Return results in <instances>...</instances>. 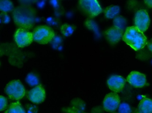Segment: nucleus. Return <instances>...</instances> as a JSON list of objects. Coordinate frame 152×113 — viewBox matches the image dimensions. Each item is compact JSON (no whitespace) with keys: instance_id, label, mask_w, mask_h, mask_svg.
I'll use <instances>...</instances> for the list:
<instances>
[{"instance_id":"obj_1","label":"nucleus","mask_w":152,"mask_h":113,"mask_svg":"<svg viewBox=\"0 0 152 113\" xmlns=\"http://www.w3.org/2000/svg\"><path fill=\"white\" fill-rule=\"evenodd\" d=\"M35 10L28 5H21L14 9L12 17L15 24L21 29L28 30L34 26L35 21Z\"/></svg>"},{"instance_id":"obj_2","label":"nucleus","mask_w":152,"mask_h":113,"mask_svg":"<svg viewBox=\"0 0 152 113\" xmlns=\"http://www.w3.org/2000/svg\"><path fill=\"white\" fill-rule=\"evenodd\" d=\"M122 40L136 51L143 48L147 45V38L135 26L126 28Z\"/></svg>"},{"instance_id":"obj_3","label":"nucleus","mask_w":152,"mask_h":113,"mask_svg":"<svg viewBox=\"0 0 152 113\" xmlns=\"http://www.w3.org/2000/svg\"><path fill=\"white\" fill-rule=\"evenodd\" d=\"M33 40L41 44H46L52 40L55 36L54 31L48 26L37 27L32 32Z\"/></svg>"},{"instance_id":"obj_4","label":"nucleus","mask_w":152,"mask_h":113,"mask_svg":"<svg viewBox=\"0 0 152 113\" xmlns=\"http://www.w3.org/2000/svg\"><path fill=\"white\" fill-rule=\"evenodd\" d=\"M79 5L84 14L89 17H94L102 12L99 2L96 0H81Z\"/></svg>"},{"instance_id":"obj_5","label":"nucleus","mask_w":152,"mask_h":113,"mask_svg":"<svg viewBox=\"0 0 152 113\" xmlns=\"http://www.w3.org/2000/svg\"><path fill=\"white\" fill-rule=\"evenodd\" d=\"M5 92L10 98L18 100L24 96L26 91L21 82L19 80H14L6 85Z\"/></svg>"},{"instance_id":"obj_6","label":"nucleus","mask_w":152,"mask_h":113,"mask_svg":"<svg viewBox=\"0 0 152 113\" xmlns=\"http://www.w3.org/2000/svg\"><path fill=\"white\" fill-rule=\"evenodd\" d=\"M135 27L142 32H144L148 29L150 24V17L145 10L137 11L135 16Z\"/></svg>"},{"instance_id":"obj_7","label":"nucleus","mask_w":152,"mask_h":113,"mask_svg":"<svg viewBox=\"0 0 152 113\" xmlns=\"http://www.w3.org/2000/svg\"><path fill=\"white\" fill-rule=\"evenodd\" d=\"M14 39L20 48H25L29 46L34 40L32 33L21 28L17 30L14 35Z\"/></svg>"},{"instance_id":"obj_8","label":"nucleus","mask_w":152,"mask_h":113,"mask_svg":"<svg viewBox=\"0 0 152 113\" xmlns=\"http://www.w3.org/2000/svg\"><path fill=\"white\" fill-rule=\"evenodd\" d=\"M120 99L118 94L115 92H111L106 95L103 101V107L107 112H114L119 107Z\"/></svg>"},{"instance_id":"obj_9","label":"nucleus","mask_w":152,"mask_h":113,"mask_svg":"<svg viewBox=\"0 0 152 113\" xmlns=\"http://www.w3.org/2000/svg\"><path fill=\"white\" fill-rule=\"evenodd\" d=\"M28 98L32 103L36 104L42 103L45 99V90L42 85H37L28 91Z\"/></svg>"},{"instance_id":"obj_10","label":"nucleus","mask_w":152,"mask_h":113,"mask_svg":"<svg viewBox=\"0 0 152 113\" xmlns=\"http://www.w3.org/2000/svg\"><path fill=\"white\" fill-rule=\"evenodd\" d=\"M127 81L135 88H142L146 84V76L140 72L132 71L128 76Z\"/></svg>"},{"instance_id":"obj_11","label":"nucleus","mask_w":152,"mask_h":113,"mask_svg":"<svg viewBox=\"0 0 152 113\" xmlns=\"http://www.w3.org/2000/svg\"><path fill=\"white\" fill-rule=\"evenodd\" d=\"M126 82V80L122 76L114 75L108 79L107 84L111 90L118 93L121 92L124 89Z\"/></svg>"},{"instance_id":"obj_12","label":"nucleus","mask_w":152,"mask_h":113,"mask_svg":"<svg viewBox=\"0 0 152 113\" xmlns=\"http://www.w3.org/2000/svg\"><path fill=\"white\" fill-rule=\"evenodd\" d=\"M123 31L115 27H112L105 32V36L108 41L112 44L118 43L122 38Z\"/></svg>"},{"instance_id":"obj_13","label":"nucleus","mask_w":152,"mask_h":113,"mask_svg":"<svg viewBox=\"0 0 152 113\" xmlns=\"http://www.w3.org/2000/svg\"><path fill=\"white\" fill-rule=\"evenodd\" d=\"M139 113H152V100L146 98L142 99L138 107Z\"/></svg>"},{"instance_id":"obj_14","label":"nucleus","mask_w":152,"mask_h":113,"mask_svg":"<svg viewBox=\"0 0 152 113\" xmlns=\"http://www.w3.org/2000/svg\"><path fill=\"white\" fill-rule=\"evenodd\" d=\"M120 9L118 6L111 5L107 7L104 10V14L105 17L108 19H113L116 17L119 14Z\"/></svg>"},{"instance_id":"obj_15","label":"nucleus","mask_w":152,"mask_h":113,"mask_svg":"<svg viewBox=\"0 0 152 113\" xmlns=\"http://www.w3.org/2000/svg\"><path fill=\"white\" fill-rule=\"evenodd\" d=\"M4 113H26L19 102L10 104Z\"/></svg>"},{"instance_id":"obj_16","label":"nucleus","mask_w":152,"mask_h":113,"mask_svg":"<svg viewBox=\"0 0 152 113\" xmlns=\"http://www.w3.org/2000/svg\"><path fill=\"white\" fill-rule=\"evenodd\" d=\"M126 20L122 16H118L114 18L113 19L114 27L122 30L123 32L126 28Z\"/></svg>"},{"instance_id":"obj_17","label":"nucleus","mask_w":152,"mask_h":113,"mask_svg":"<svg viewBox=\"0 0 152 113\" xmlns=\"http://www.w3.org/2000/svg\"><path fill=\"white\" fill-rule=\"evenodd\" d=\"M75 27L74 25L68 24H65L61 26V33L65 36H69L73 34Z\"/></svg>"},{"instance_id":"obj_18","label":"nucleus","mask_w":152,"mask_h":113,"mask_svg":"<svg viewBox=\"0 0 152 113\" xmlns=\"http://www.w3.org/2000/svg\"><path fill=\"white\" fill-rule=\"evenodd\" d=\"M14 10L12 2L10 1H0V10L7 12Z\"/></svg>"},{"instance_id":"obj_19","label":"nucleus","mask_w":152,"mask_h":113,"mask_svg":"<svg viewBox=\"0 0 152 113\" xmlns=\"http://www.w3.org/2000/svg\"><path fill=\"white\" fill-rule=\"evenodd\" d=\"M85 25L88 29L94 32L97 36H100L99 29L97 24L92 19H87L85 21Z\"/></svg>"},{"instance_id":"obj_20","label":"nucleus","mask_w":152,"mask_h":113,"mask_svg":"<svg viewBox=\"0 0 152 113\" xmlns=\"http://www.w3.org/2000/svg\"><path fill=\"white\" fill-rule=\"evenodd\" d=\"M26 81L31 86H37L39 84V80L37 76L34 74L30 73L27 76Z\"/></svg>"},{"instance_id":"obj_21","label":"nucleus","mask_w":152,"mask_h":113,"mask_svg":"<svg viewBox=\"0 0 152 113\" xmlns=\"http://www.w3.org/2000/svg\"><path fill=\"white\" fill-rule=\"evenodd\" d=\"M118 108L119 113H131L132 110L128 104L123 103L120 104Z\"/></svg>"},{"instance_id":"obj_22","label":"nucleus","mask_w":152,"mask_h":113,"mask_svg":"<svg viewBox=\"0 0 152 113\" xmlns=\"http://www.w3.org/2000/svg\"><path fill=\"white\" fill-rule=\"evenodd\" d=\"M7 99L5 97L0 96V111H4L7 108Z\"/></svg>"},{"instance_id":"obj_23","label":"nucleus","mask_w":152,"mask_h":113,"mask_svg":"<svg viewBox=\"0 0 152 113\" xmlns=\"http://www.w3.org/2000/svg\"><path fill=\"white\" fill-rule=\"evenodd\" d=\"M37 109L35 106H31L28 109V113H37Z\"/></svg>"},{"instance_id":"obj_24","label":"nucleus","mask_w":152,"mask_h":113,"mask_svg":"<svg viewBox=\"0 0 152 113\" xmlns=\"http://www.w3.org/2000/svg\"><path fill=\"white\" fill-rule=\"evenodd\" d=\"M147 45L148 46V48L152 52V39L147 42Z\"/></svg>"},{"instance_id":"obj_25","label":"nucleus","mask_w":152,"mask_h":113,"mask_svg":"<svg viewBox=\"0 0 152 113\" xmlns=\"http://www.w3.org/2000/svg\"><path fill=\"white\" fill-rule=\"evenodd\" d=\"M145 3L150 8H152V0H147L145 1Z\"/></svg>"},{"instance_id":"obj_26","label":"nucleus","mask_w":152,"mask_h":113,"mask_svg":"<svg viewBox=\"0 0 152 113\" xmlns=\"http://www.w3.org/2000/svg\"><path fill=\"white\" fill-rule=\"evenodd\" d=\"M51 3L53 5L54 7H57L58 6V1H50Z\"/></svg>"}]
</instances>
